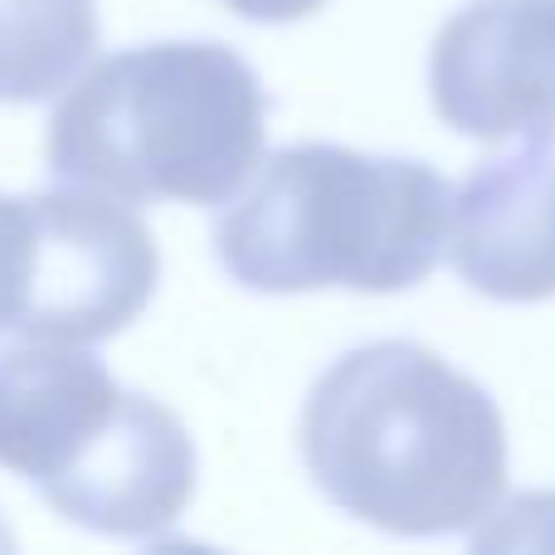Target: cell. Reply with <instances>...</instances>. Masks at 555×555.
<instances>
[{"instance_id":"cell-1","label":"cell","mask_w":555,"mask_h":555,"mask_svg":"<svg viewBox=\"0 0 555 555\" xmlns=\"http://www.w3.org/2000/svg\"><path fill=\"white\" fill-rule=\"evenodd\" d=\"M307 478L395 537H453L507 488V424L473 375L420 341H371L312 380L297 424Z\"/></svg>"},{"instance_id":"cell-2","label":"cell","mask_w":555,"mask_h":555,"mask_svg":"<svg viewBox=\"0 0 555 555\" xmlns=\"http://www.w3.org/2000/svg\"><path fill=\"white\" fill-rule=\"evenodd\" d=\"M269 93L220 39H162L98 59L49 117L44 166L59 185L127 205H230L254 181Z\"/></svg>"},{"instance_id":"cell-3","label":"cell","mask_w":555,"mask_h":555,"mask_svg":"<svg viewBox=\"0 0 555 555\" xmlns=\"http://www.w3.org/2000/svg\"><path fill=\"white\" fill-rule=\"evenodd\" d=\"M453 185L414 156L297 142L215 220V259L249 293H404L449 244Z\"/></svg>"},{"instance_id":"cell-4","label":"cell","mask_w":555,"mask_h":555,"mask_svg":"<svg viewBox=\"0 0 555 555\" xmlns=\"http://www.w3.org/2000/svg\"><path fill=\"white\" fill-rule=\"evenodd\" d=\"M162 278L152 230L127 201L59 185L29 195V287L25 341L98 346L146 312Z\"/></svg>"},{"instance_id":"cell-5","label":"cell","mask_w":555,"mask_h":555,"mask_svg":"<svg viewBox=\"0 0 555 555\" xmlns=\"http://www.w3.org/2000/svg\"><path fill=\"white\" fill-rule=\"evenodd\" d=\"M429 98L473 142H555V0H468L429 49Z\"/></svg>"},{"instance_id":"cell-6","label":"cell","mask_w":555,"mask_h":555,"mask_svg":"<svg viewBox=\"0 0 555 555\" xmlns=\"http://www.w3.org/2000/svg\"><path fill=\"white\" fill-rule=\"evenodd\" d=\"M64 521L117 541H156L195 498V443L181 414L122 390L103 429L35 488Z\"/></svg>"},{"instance_id":"cell-7","label":"cell","mask_w":555,"mask_h":555,"mask_svg":"<svg viewBox=\"0 0 555 555\" xmlns=\"http://www.w3.org/2000/svg\"><path fill=\"white\" fill-rule=\"evenodd\" d=\"M459 278L498 302L555 297V156L541 142L473 166L449 215Z\"/></svg>"},{"instance_id":"cell-8","label":"cell","mask_w":555,"mask_h":555,"mask_svg":"<svg viewBox=\"0 0 555 555\" xmlns=\"http://www.w3.org/2000/svg\"><path fill=\"white\" fill-rule=\"evenodd\" d=\"M122 385L88 346L15 341L0 351V468L44 488L113 414Z\"/></svg>"},{"instance_id":"cell-9","label":"cell","mask_w":555,"mask_h":555,"mask_svg":"<svg viewBox=\"0 0 555 555\" xmlns=\"http://www.w3.org/2000/svg\"><path fill=\"white\" fill-rule=\"evenodd\" d=\"M98 49V0H0V103L64 93Z\"/></svg>"},{"instance_id":"cell-10","label":"cell","mask_w":555,"mask_h":555,"mask_svg":"<svg viewBox=\"0 0 555 555\" xmlns=\"http://www.w3.org/2000/svg\"><path fill=\"white\" fill-rule=\"evenodd\" d=\"M29 287V195L0 191V336L20 332Z\"/></svg>"},{"instance_id":"cell-11","label":"cell","mask_w":555,"mask_h":555,"mask_svg":"<svg viewBox=\"0 0 555 555\" xmlns=\"http://www.w3.org/2000/svg\"><path fill=\"white\" fill-rule=\"evenodd\" d=\"M240 20H254V25H293V20H307L326 5V0H224Z\"/></svg>"}]
</instances>
